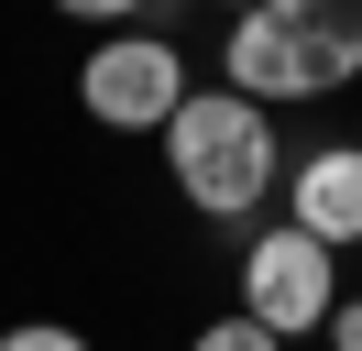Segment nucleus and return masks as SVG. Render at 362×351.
Instances as JSON below:
<instances>
[{"label":"nucleus","mask_w":362,"mask_h":351,"mask_svg":"<svg viewBox=\"0 0 362 351\" xmlns=\"http://www.w3.org/2000/svg\"><path fill=\"white\" fill-rule=\"evenodd\" d=\"M230 11H264V0H230Z\"/></svg>","instance_id":"10"},{"label":"nucleus","mask_w":362,"mask_h":351,"mask_svg":"<svg viewBox=\"0 0 362 351\" xmlns=\"http://www.w3.org/2000/svg\"><path fill=\"white\" fill-rule=\"evenodd\" d=\"M286 219L296 231H318L340 253V241H362V143H318V154H296V176H286Z\"/></svg>","instance_id":"4"},{"label":"nucleus","mask_w":362,"mask_h":351,"mask_svg":"<svg viewBox=\"0 0 362 351\" xmlns=\"http://www.w3.org/2000/svg\"><path fill=\"white\" fill-rule=\"evenodd\" d=\"M187 351H286V340H274V329L252 318V307H230V318H209V329H198Z\"/></svg>","instance_id":"6"},{"label":"nucleus","mask_w":362,"mask_h":351,"mask_svg":"<svg viewBox=\"0 0 362 351\" xmlns=\"http://www.w3.org/2000/svg\"><path fill=\"white\" fill-rule=\"evenodd\" d=\"M55 11H66V22H88V33H121V22H143L154 0H55Z\"/></svg>","instance_id":"8"},{"label":"nucleus","mask_w":362,"mask_h":351,"mask_svg":"<svg viewBox=\"0 0 362 351\" xmlns=\"http://www.w3.org/2000/svg\"><path fill=\"white\" fill-rule=\"evenodd\" d=\"M329 351H362V297H340V307H329Z\"/></svg>","instance_id":"9"},{"label":"nucleus","mask_w":362,"mask_h":351,"mask_svg":"<svg viewBox=\"0 0 362 351\" xmlns=\"http://www.w3.org/2000/svg\"><path fill=\"white\" fill-rule=\"evenodd\" d=\"M0 351H88V329H66V318H23V329H0Z\"/></svg>","instance_id":"7"},{"label":"nucleus","mask_w":362,"mask_h":351,"mask_svg":"<svg viewBox=\"0 0 362 351\" xmlns=\"http://www.w3.org/2000/svg\"><path fill=\"white\" fill-rule=\"evenodd\" d=\"M165 143V176L187 187V209L198 219H252L274 197V110L264 99H242V88H187L176 99V121L154 132Z\"/></svg>","instance_id":"1"},{"label":"nucleus","mask_w":362,"mask_h":351,"mask_svg":"<svg viewBox=\"0 0 362 351\" xmlns=\"http://www.w3.org/2000/svg\"><path fill=\"white\" fill-rule=\"evenodd\" d=\"M264 11L286 22V44H296V66H308L318 99L362 77V0H264Z\"/></svg>","instance_id":"5"},{"label":"nucleus","mask_w":362,"mask_h":351,"mask_svg":"<svg viewBox=\"0 0 362 351\" xmlns=\"http://www.w3.org/2000/svg\"><path fill=\"white\" fill-rule=\"evenodd\" d=\"M242 307L274 329V340L329 329V307H340V253H329L318 231H296V219L252 231V241H242Z\"/></svg>","instance_id":"3"},{"label":"nucleus","mask_w":362,"mask_h":351,"mask_svg":"<svg viewBox=\"0 0 362 351\" xmlns=\"http://www.w3.org/2000/svg\"><path fill=\"white\" fill-rule=\"evenodd\" d=\"M176 99H187V55H176V33H143V22L99 33L88 66H77V110L99 132H165Z\"/></svg>","instance_id":"2"}]
</instances>
